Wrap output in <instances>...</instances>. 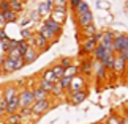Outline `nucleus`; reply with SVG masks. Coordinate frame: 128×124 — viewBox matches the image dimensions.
<instances>
[{
    "instance_id": "f257e3e1",
    "label": "nucleus",
    "mask_w": 128,
    "mask_h": 124,
    "mask_svg": "<svg viewBox=\"0 0 128 124\" xmlns=\"http://www.w3.org/2000/svg\"><path fill=\"white\" fill-rule=\"evenodd\" d=\"M30 108H32V118L38 120V118H41L44 113H48L52 108V101H51V97L44 99V101H35Z\"/></svg>"
},
{
    "instance_id": "f03ea898",
    "label": "nucleus",
    "mask_w": 128,
    "mask_h": 124,
    "mask_svg": "<svg viewBox=\"0 0 128 124\" xmlns=\"http://www.w3.org/2000/svg\"><path fill=\"white\" fill-rule=\"evenodd\" d=\"M81 42V47L79 50H78V57H86V55H92L93 50H95V47L98 46V41L95 38H87V39H82Z\"/></svg>"
},
{
    "instance_id": "7ed1b4c3",
    "label": "nucleus",
    "mask_w": 128,
    "mask_h": 124,
    "mask_svg": "<svg viewBox=\"0 0 128 124\" xmlns=\"http://www.w3.org/2000/svg\"><path fill=\"white\" fill-rule=\"evenodd\" d=\"M88 96V90H82V91H74V93H68L65 99L68 101V104L73 107H78V105H81L82 102L87 99Z\"/></svg>"
},
{
    "instance_id": "20e7f679",
    "label": "nucleus",
    "mask_w": 128,
    "mask_h": 124,
    "mask_svg": "<svg viewBox=\"0 0 128 124\" xmlns=\"http://www.w3.org/2000/svg\"><path fill=\"white\" fill-rule=\"evenodd\" d=\"M82 90H87V80H86L84 76H81V74H76V76L71 79L70 88L66 90L65 94H68V93H74V91H82Z\"/></svg>"
},
{
    "instance_id": "39448f33",
    "label": "nucleus",
    "mask_w": 128,
    "mask_h": 124,
    "mask_svg": "<svg viewBox=\"0 0 128 124\" xmlns=\"http://www.w3.org/2000/svg\"><path fill=\"white\" fill-rule=\"evenodd\" d=\"M93 58L90 55H86V57H82L81 58V64H79V74L81 76H84V77H90L92 74H93Z\"/></svg>"
},
{
    "instance_id": "423d86ee",
    "label": "nucleus",
    "mask_w": 128,
    "mask_h": 124,
    "mask_svg": "<svg viewBox=\"0 0 128 124\" xmlns=\"http://www.w3.org/2000/svg\"><path fill=\"white\" fill-rule=\"evenodd\" d=\"M18 97H19V108H22V107H32L33 102H35V99H33V93H32V90L28 86L19 91Z\"/></svg>"
},
{
    "instance_id": "0eeeda50",
    "label": "nucleus",
    "mask_w": 128,
    "mask_h": 124,
    "mask_svg": "<svg viewBox=\"0 0 128 124\" xmlns=\"http://www.w3.org/2000/svg\"><path fill=\"white\" fill-rule=\"evenodd\" d=\"M114 53H116L114 50H111V49L104 47L101 42H98V46L95 47V50H93V53H92V55L95 57V60H96V61H100V63H101V61H104L108 57L114 55Z\"/></svg>"
},
{
    "instance_id": "6e6552de",
    "label": "nucleus",
    "mask_w": 128,
    "mask_h": 124,
    "mask_svg": "<svg viewBox=\"0 0 128 124\" xmlns=\"http://www.w3.org/2000/svg\"><path fill=\"white\" fill-rule=\"evenodd\" d=\"M126 36H128V35H125V33H116V35H114L112 46H114V52H116V53H119L120 50H124V49H125Z\"/></svg>"
},
{
    "instance_id": "1a4fd4ad",
    "label": "nucleus",
    "mask_w": 128,
    "mask_h": 124,
    "mask_svg": "<svg viewBox=\"0 0 128 124\" xmlns=\"http://www.w3.org/2000/svg\"><path fill=\"white\" fill-rule=\"evenodd\" d=\"M38 57H40V50H38L35 46H28L27 52L22 55V58H24V61H26V64H32V63H35V61L38 60Z\"/></svg>"
},
{
    "instance_id": "9d476101",
    "label": "nucleus",
    "mask_w": 128,
    "mask_h": 124,
    "mask_svg": "<svg viewBox=\"0 0 128 124\" xmlns=\"http://www.w3.org/2000/svg\"><path fill=\"white\" fill-rule=\"evenodd\" d=\"M33 44H35V47L40 50V53H43V52H46V50H49V41H46L40 33H33Z\"/></svg>"
},
{
    "instance_id": "9b49d317",
    "label": "nucleus",
    "mask_w": 128,
    "mask_h": 124,
    "mask_svg": "<svg viewBox=\"0 0 128 124\" xmlns=\"http://www.w3.org/2000/svg\"><path fill=\"white\" fill-rule=\"evenodd\" d=\"M38 33H40L41 36L46 39V41H49V42H57V41H58V36H57V35L54 33L48 25H44V24H41V27L38 28Z\"/></svg>"
},
{
    "instance_id": "f8f14e48",
    "label": "nucleus",
    "mask_w": 128,
    "mask_h": 124,
    "mask_svg": "<svg viewBox=\"0 0 128 124\" xmlns=\"http://www.w3.org/2000/svg\"><path fill=\"white\" fill-rule=\"evenodd\" d=\"M2 94H3V97L6 99V101H10V99H13L14 96H18L19 94V90H18V86H16V83L14 82H10L6 83L3 88H2Z\"/></svg>"
},
{
    "instance_id": "ddd939ff",
    "label": "nucleus",
    "mask_w": 128,
    "mask_h": 124,
    "mask_svg": "<svg viewBox=\"0 0 128 124\" xmlns=\"http://www.w3.org/2000/svg\"><path fill=\"white\" fill-rule=\"evenodd\" d=\"M90 24H93L92 11H87V13H82V14H79V16H76V25L79 28L86 27V25H90Z\"/></svg>"
},
{
    "instance_id": "4468645a",
    "label": "nucleus",
    "mask_w": 128,
    "mask_h": 124,
    "mask_svg": "<svg viewBox=\"0 0 128 124\" xmlns=\"http://www.w3.org/2000/svg\"><path fill=\"white\" fill-rule=\"evenodd\" d=\"M126 61L125 58H122L120 55H116V64H114V72L116 76H125V68H126Z\"/></svg>"
},
{
    "instance_id": "2eb2a0df",
    "label": "nucleus",
    "mask_w": 128,
    "mask_h": 124,
    "mask_svg": "<svg viewBox=\"0 0 128 124\" xmlns=\"http://www.w3.org/2000/svg\"><path fill=\"white\" fill-rule=\"evenodd\" d=\"M43 24H44V25H48V27L51 28V30H52L54 33L57 35L58 38L62 36V33H63V25H62V24H58L57 21H54V19H51V17H48V19H46V21H44Z\"/></svg>"
},
{
    "instance_id": "dca6fc26",
    "label": "nucleus",
    "mask_w": 128,
    "mask_h": 124,
    "mask_svg": "<svg viewBox=\"0 0 128 124\" xmlns=\"http://www.w3.org/2000/svg\"><path fill=\"white\" fill-rule=\"evenodd\" d=\"M114 32H111V30H106V32H103V36L100 39V42L103 44L104 47L108 49H111V50H114V46H112V41H114Z\"/></svg>"
},
{
    "instance_id": "f3484780",
    "label": "nucleus",
    "mask_w": 128,
    "mask_h": 124,
    "mask_svg": "<svg viewBox=\"0 0 128 124\" xmlns=\"http://www.w3.org/2000/svg\"><path fill=\"white\" fill-rule=\"evenodd\" d=\"M49 17L54 19V21H57L58 24H62V25H63L65 21H66V9H56V8H52Z\"/></svg>"
},
{
    "instance_id": "a211bd4d",
    "label": "nucleus",
    "mask_w": 128,
    "mask_h": 124,
    "mask_svg": "<svg viewBox=\"0 0 128 124\" xmlns=\"http://www.w3.org/2000/svg\"><path fill=\"white\" fill-rule=\"evenodd\" d=\"M52 8H54L52 0H44V2H41L40 5H38L36 11L40 13V16H49L51 11H52Z\"/></svg>"
},
{
    "instance_id": "6ab92c4d",
    "label": "nucleus",
    "mask_w": 128,
    "mask_h": 124,
    "mask_svg": "<svg viewBox=\"0 0 128 124\" xmlns=\"http://www.w3.org/2000/svg\"><path fill=\"white\" fill-rule=\"evenodd\" d=\"M79 30H81V38H78L79 41H82V39H87V38H93V35L98 32V30H96V27L93 25V24L82 27V28H79Z\"/></svg>"
},
{
    "instance_id": "aec40b11",
    "label": "nucleus",
    "mask_w": 128,
    "mask_h": 124,
    "mask_svg": "<svg viewBox=\"0 0 128 124\" xmlns=\"http://www.w3.org/2000/svg\"><path fill=\"white\" fill-rule=\"evenodd\" d=\"M2 69H3V76H8V74L14 72V58H10L5 55V60L2 63Z\"/></svg>"
},
{
    "instance_id": "412c9836",
    "label": "nucleus",
    "mask_w": 128,
    "mask_h": 124,
    "mask_svg": "<svg viewBox=\"0 0 128 124\" xmlns=\"http://www.w3.org/2000/svg\"><path fill=\"white\" fill-rule=\"evenodd\" d=\"M22 116L19 115V113H8V115H5L3 118V123L5 124H22Z\"/></svg>"
},
{
    "instance_id": "4be33fe9",
    "label": "nucleus",
    "mask_w": 128,
    "mask_h": 124,
    "mask_svg": "<svg viewBox=\"0 0 128 124\" xmlns=\"http://www.w3.org/2000/svg\"><path fill=\"white\" fill-rule=\"evenodd\" d=\"M40 79H43V80H48V82H51V83H56V82H58V79L56 77V74L52 72L51 66H49V68H46V69H43V71H41V74H40Z\"/></svg>"
},
{
    "instance_id": "5701e85b",
    "label": "nucleus",
    "mask_w": 128,
    "mask_h": 124,
    "mask_svg": "<svg viewBox=\"0 0 128 124\" xmlns=\"http://www.w3.org/2000/svg\"><path fill=\"white\" fill-rule=\"evenodd\" d=\"M6 115L8 113H16L19 110V97L14 96L13 99H10V101H6Z\"/></svg>"
},
{
    "instance_id": "b1692460",
    "label": "nucleus",
    "mask_w": 128,
    "mask_h": 124,
    "mask_svg": "<svg viewBox=\"0 0 128 124\" xmlns=\"http://www.w3.org/2000/svg\"><path fill=\"white\" fill-rule=\"evenodd\" d=\"M93 71L96 72V82L98 83H101L103 80L106 79V74H108V69L103 66V64L98 61V64H96V69H93Z\"/></svg>"
},
{
    "instance_id": "393cba45",
    "label": "nucleus",
    "mask_w": 128,
    "mask_h": 124,
    "mask_svg": "<svg viewBox=\"0 0 128 124\" xmlns=\"http://www.w3.org/2000/svg\"><path fill=\"white\" fill-rule=\"evenodd\" d=\"M3 16H5V21H6L8 24H16V22L19 21V14H18L16 11H13V9H8V11H5Z\"/></svg>"
},
{
    "instance_id": "a878e982",
    "label": "nucleus",
    "mask_w": 128,
    "mask_h": 124,
    "mask_svg": "<svg viewBox=\"0 0 128 124\" xmlns=\"http://www.w3.org/2000/svg\"><path fill=\"white\" fill-rule=\"evenodd\" d=\"M87 11H90V5H88L86 0H82V2L78 5V6L73 9V13H74V16H79V14L82 13H87Z\"/></svg>"
},
{
    "instance_id": "bb28decb",
    "label": "nucleus",
    "mask_w": 128,
    "mask_h": 124,
    "mask_svg": "<svg viewBox=\"0 0 128 124\" xmlns=\"http://www.w3.org/2000/svg\"><path fill=\"white\" fill-rule=\"evenodd\" d=\"M51 96L52 97H63V96H66V94H65V90H63V88L60 86V85H58V82H56V83H54V85H52V91H51Z\"/></svg>"
},
{
    "instance_id": "cd10ccee",
    "label": "nucleus",
    "mask_w": 128,
    "mask_h": 124,
    "mask_svg": "<svg viewBox=\"0 0 128 124\" xmlns=\"http://www.w3.org/2000/svg\"><path fill=\"white\" fill-rule=\"evenodd\" d=\"M122 121H124V118H122L119 113H111L104 120V124H122Z\"/></svg>"
},
{
    "instance_id": "c85d7f7f",
    "label": "nucleus",
    "mask_w": 128,
    "mask_h": 124,
    "mask_svg": "<svg viewBox=\"0 0 128 124\" xmlns=\"http://www.w3.org/2000/svg\"><path fill=\"white\" fill-rule=\"evenodd\" d=\"M116 55L117 53H114V55H111V57H108L104 61H101V64L104 66L108 71H111V72H114V64H116Z\"/></svg>"
},
{
    "instance_id": "c756f323",
    "label": "nucleus",
    "mask_w": 128,
    "mask_h": 124,
    "mask_svg": "<svg viewBox=\"0 0 128 124\" xmlns=\"http://www.w3.org/2000/svg\"><path fill=\"white\" fill-rule=\"evenodd\" d=\"M24 5H26V0H16V2L10 3V8H11L13 11H16L18 14H21L24 11Z\"/></svg>"
},
{
    "instance_id": "7c9ffc66",
    "label": "nucleus",
    "mask_w": 128,
    "mask_h": 124,
    "mask_svg": "<svg viewBox=\"0 0 128 124\" xmlns=\"http://www.w3.org/2000/svg\"><path fill=\"white\" fill-rule=\"evenodd\" d=\"M36 85L41 88V90H44L48 94H51V91H52V85L54 83H51V82H48V80H43V79H40V80L36 82Z\"/></svg>"
},
{
    "instance_id": "2f4dec72",
    "label": "nucleus",
    "mask_w": 128,
    "mask_h": 124,
    "mask_svg": "<svg viewBox=\"0 0 128 124\" xmlns=\"http://www.w3.org/2000/svg\"><path fill=\"white\" fill-rule=\"evenodd\" d=\"M51 69H52V72L56 74V77L57 79H62L63 76H65V69H63L58 63H56V64H51Z\"/></svg>"
},
{
    "instance_id": "473e14b6",
    "label": "nucleus",
    "mask_w": 128,
    "mask_h": 124,
    "mask_svg": "<svg viewBox=\"0 0 128 124\" xmlns=\"http://www.w3.org/2000/svg\"><path fill=\"white\" fill-rule=\"evenodd\" d=\"M18 113L22 116L24 121H26L27 118H32V108H30V107H22V108H19Z\"/></svg>"
},
{
    "instance_id": "72a5a7b5",
    "label": "nucleus",
    "mask_w": 128,
    "mask_h": 124,
    "mask_svg": "<svg viewBox=\"0 0 128 124\" xmlns=\"http://www.w3.org/2000/svg\"><path fill=\"white\" fill-rule=\"evenodd\" d=\"M71 79L73 77H68V76H63L62 79H58V85H60L63 90H68V88H70V83H71Z\"/></svg>"
},
{
    "instance_id": "f704fd0d",
    "label": "nucleus",
    "mask_w": 128,
    "mask_h": 124,
    "mask_svg": "<svg viewBox=\"0 0 128 124\" xmlns=\"http://www.w3.org/2000/svg\"><path fill=\"white\" fill-rule=\"evenodd\" d=\"M16 47H18V50L24 55V53L27 52V49H28V42L26 41V39L21 38V39H18V46H16Z\"/></svg>"
},
{
    "instance_id": "c9c22d12",
    "label": "nucleus",
    "mask_w": 128,
    "mask_h": 124,
    "mask_svg": "<svg viewBox=\"0 0 128 124\" xmlns=\"http://www.w3.org/2000/svg\"><path fill=\"white\" fill-rule=\"evenodd\" d=\"M27 64L26 61H24V58L22 57H18V58H14V72H18V71H21L22 68H26Z\"/></svg>"
},
{
    "instance_id": "e433bc0d",
    "label": "nucleus",
    "mask_w": 128,
    "mask_h": 124,
    "mask_svg": "<svg viewBox=\"0 0 128 124\" xmlns=\"http://www.w3.org/2000/svg\"><path fill=\"white\" fill-rule=\"evenodd\" d=\"M76 74H79V66H76V64H71L70 68L65 69V76L68 77H74Z\"/></svg>"
},
{
    "instance_id": "4c0bfd02",
    "label": "nucleus",
    "mask_w": 128,
    "mask_h": 124,
    "mask_svg": "<svg viewBox=\"0 0 128 124\" xmlns=\"http://www.w3.org/2000/svg\"><path fill=\"white\" fill-rule=\"evenodd\" d=\"M52 5L56 9H66L68 8V0H52Z\"/></svg>"
},
{
    "instance_id": "58836bf2",
    "label": "nucleus",
    "mask_w": 128,
    "mask_h": 124,
    "mask_svg": "<svg viewBox=\"0 0 128 124\" xmlns=\"http://www.w3.org/2000/svg\"><path fill=\"white\" fill-rule=\"evenodd\" d=\"M14 83H16L18 90L21 91V90H24V88H27V85H28V79H27V77H21V79H18V80H14Z\"/></svg>"
},
{
    "instance_id": "ea45409f",
    "label": "nucleus",
    "mask_w": 128,
    "mask_h": 124,
    "mask_svg": "<svg viewBox=\"0 0 128 124\" xmlns=\"http://www.w3.org/2000/svg\"><path fill=\"white\" fill-rule=\"evenodd\" d=\"M21 38H22V39H26V41H28V39H32V38H33V32H32L28 27L21 28Z\"/></svg>"
},
{
    "instance_id": "a19ab883",
    "label": "nucleus",
    "mask_w": 128,
    "mask_h": 124,
    "mask_svg": "<svg viewBox=\"0 0 128 124\" xmlns=\"http://www.w3.org/2000/svg\"><path fill=\"white\" fill-rule=\"evenodd\" d=\"M58 64H60L63 69H66V68H70L71 64H73V58H70V57H63V58H60V60H58Z\"/></svg>"
},
{
    "instance_id": "79ce46f5",
    "label": "nucleus",
    "mask_w": 128,
    "mask_h": 124,
    "mask_svg": "<svg viewBox=\"0 0 128 124\" xmlns=\"http://www.w3.org/2000/svg\"><path fill=\"white\" fill-rule=\"evenodd\" d=\"M0 47H2V53H6L11 49V38L5 39V41H0Z\"/></svg>"
},
{
    "instance_id": "37998d69",
    "label": "nucleus",
    "mask_w": 128,
    "mask_h": 124,
    "mask_svg": "<svg viewBox=\"0 0 128 124\" xmlns=\"http://www.w3.org/2000/svg\"><path fill=\"white\" fill-rule=\"evenodd\" d=\"M5 55L10 57V58H18V57H22V53L18 50V47H11L6 53H5Z\"/></svg>"
},
{
    "instance_id": "c03bdc74",
    "label": "nucleus",
    "mask_w": 128,
    "mask_h": 124,
    "mask_svg": "<svg viewBox=\"0 0 128 124\" xmlns=\"http://www.w3.org/2000/svg\"><path fill=\"white\" fill-rule=\"evenodd\" d=\"M8 9H11L10 8V2L8 0H0V11L5 13V11H8Z\"/></svg>"
},
{
    "instance_id": "a18cd8bd",
    "label": "nucleus",
    "mask_w": 128,
    "mask_h": 124,
    "mask_svg": "<svg viewBox=\"0 0 128 124\" xmlns=\"http://www.w3.org/2000/svg\"><path fill=\"white\" fill-rule=\"evenodd\" d=\"M32 24V19L30 17H26V19H22L21 22H19V25H21V28H26V27H28Z\"/></svg>"
},
{
    "instance_id": "49530a36",
    "label": "nucleus",
    "mask_w": 128,
    "mask_h": 124,
    "mask_svg": "<svg viewBox=\"0 0 128 124\" xmlns=\"http://www.w3.org/2000/svg\"><path fill=\"white\" fill-rule=\"evenodd\" d=\"M81 2H82V0H68V6H70L71 9H74Z\"/></svg>"
},
{
    "instance_id": "de8ad7c7",
    "label": "nucleus",
    "mask_w": 128,
    "mask_h": 124,
    "mask_svg": "<svg viewBox=\"0 0 128 124\" xmlns=\"http://www.w3.org/2000/svg\"><path fill=\"white\" fill-rule=\"evenodd\" d=\"M40 13H38V11H33L32 14H30V19H32V22H38V21H40Z\"/></svg>"
},
{
    "instance_id": "09e8293b",
    "label": "nucleus",
    "mask_w": 128,
    "mask_h": 124,
    "mask_svg": "<svg viewBox=\"0 0 128 124\" xmlns=\"http://www.w3.org/2000/svg\"><path fill=\"white\" fill-rule=\"evenodd\" d=\"M6 25H8V22L5 21V16H3V13L0 11V28H5Z\"/></svg>"
},
{
    "instance_id": "8fccbe9b",
    "label": "nucleus",
    "mask_w": 128,
    "mask_h": 124,
    "mask_svg": "<svg viewBox=\"0 0 128 124\" xmlns=\"http://www.w3.org/2000/svg\"><path fill=\"white\" fill-rule=\"evenodd\" d=\"M10 36L6 35V32H5V28H0V41H5V39H8Z\"/></svg>"
},
{
    "instance_id": "3c124183",
    "label": "nucleus",
    "mask_w": 128,
    "mask_h": 124,
    "mask_svg": "<svg viewBox=\"0 0 128 124\" xmlns=\"http://www.w3.org/2000/svg\"><path fill=\"white\" fill-rule=\"evenodd\" d=\"M5 115H6V108H5V107H2V105H0V121H2V120H3V118H5Z\"/></svg>"
},
{
    "instance_id": "603ef678",
    "label": "nucleus",
    "mask_w": 128,
    "mask_h": 124,
    "mask_svg": "<svg viewBox=\"0 0 128 124\" xmlns=\"http://www.w3.org/2000/svg\"><path fill=\"white\" fill-rule=\"evenodd\" d=\"M101 36H103V32H96L95 35H93V38H95V39H96L98 42H100V39H101Z\"/></svg>"
},
{
    "instance_id": "864d4df0",
    "label": "nucleus",
    "mask_w": 128,
    "mask_h": 124,
    "mask_svg": "<svg viewBox=\"0 0 128 124\" xmlns=\"http://www.w3.org/2000/svg\"><path fill=\"white\" fill-rule=\"evenodd\" d=\"M3 60H5V53H2V55H0V64L3 63Z\"/></svg>"
},
{
    "instance_id": "5fc2aeb1",
    "label": "nucleus",
    "mask_w": 128,
    "mask_h": 124,
    "mask_svg": "<svg viewBox=\"0 0 128 124\" xmlns=\"http://www.w3.org/2000/svg\"><path fill=\"white\" fill-rule=\"evenodd\" d=\"M125 76H128V61H126V68H125Z\"/></svg>"
},
{
    "instance_id": "6e6d98bb",
    "label": "nucleus",
    "mask_w": 128,
    "mask_h": 124,
    "mask_svg": "<svg viewBox=\"0 0 128 124\" xmlns=\"http://www.w3.org/2000/svg\"><path fill=\"white\" fill-rule=\"evenodd\" d=\"M3 76V69H2V64H0V77Z\"/></svg>"
},
{
    "instance_id": "4d7b16f0",
    "label": "nucleus",
    "mask_w": 128,
    "mask_h": 124,
    "mask_svg": "<svg viewBox=\"0 0 128 124\" xmlns=\"http://www.w3.org/2000/svg\"><path fill=\"white\" fill-rule=\"evenodd\" d=\"M122 124H128V120H126V118H124V121H122Z\"/></svg>"
},
{
    "instance_id": "13d9d810",
    "label": "nucleus",
    "mask_w": 128,
    "mask_h": 124,
    "mask_svg": "<svg viewBox=\"0 0 128 124\" xmlns=\"http://www.w3.org/2000/svg\"><path fill=\"white\" fill-rule=\"evenodd\" d=\"M125 49L128 50V36H126V44H125Z\"/></svg>"
},
{
    "instance_id": "bf43d9fd",
    "label": "nucleus",
    "mask_w": 128,
    "mask_h": 124,
    "mask_svg": "<svg viewBox=\"0 0 128 124\" xmlns=\"http://www.w3.org/2000/svg\"><path fill=\"white\" fill-rule=\"evenodd\" d=\"M2 88H3V86H0V97H2V96H3V94H2Z\"/></svg>"
},
{
    "instance_id": "052dcab7",
    "label": "nucleus",
    "mask_w": 128,
    "mask_h": 124,
    "mask_svg": "<svg viewBox=\"0 0 128 124\" xmlns=\"http://www.w3.org/2000/svg\"><path fill=\"white\" fill-rule=\"evenodd\" d=\"M125 83H126V86H128V76H126V82Z\"/></svg>"
},
{
    "instance_id": "680f3d73",
    "label": "nucleus",
    "mask_w": 128,
    "mask_h": 124,
    "mask_svg": "<svg viewBox=\"0 0 128 124\" xmlns=\"http://www.w3.org/2000/svg\"><path fill=\"white\" fill-rule=\"evenodd\" d=\"M96 124H104V121H101V123H96Z\"/></svg>"
},
{
    "instance_id": "e2e57ef3",
    "label": "nucleus",
    "mask_w": 128,
    "mask_h": 124,
    "mask_svg": "<svg viewBox=\"0 0 128 124\" xmlns=\"http://www.w3.org/2000/svg\"><path fill=\"white\" fill-rule=\"evenodd\" d=\"M8 2H10V3H11V2H16V0H8Z\"/></svg>"
},
{
    "instance_id": "0e129e2a",
    "label": "nucleus",
    "mask_w": 128,
    "mask_h": 124,
    "mask_svg": "<svg viewBox=\"0 0 128 124\" xmlns=\"http://www.w3.org/2000/svg\"><path fill=\"white\" fill-rule=\"evenodd\" d=\"M90 124H96V123H90Z\"/></svg>"
},
{
    "instance_id": "69168bd1",
    "label": "nucleus",
    "mask_w": 128,
    "mask_h": 124,
    "mask_svg": "<svg viewBox=\"0 0 128 124\" xmlns=\"http://www.w3.org/2000/svg\"><path fill=\"white\" fill-rule=\"evenodd\" d=\"M22 124H26V123H24V121H22Z\"/></svg>"
}]
</instances>
